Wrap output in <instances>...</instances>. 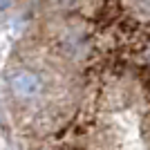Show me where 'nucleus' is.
I'll return each instance as SVG.
<instances>
[{
    "label": "nucleus",
    "mask_w": 150,
    "mask_h": 150,
    "mask_svg": "<svg viewBox=\"0 0 150 150\" xmlns=\"http://www.w3.org/2000/svg\"><path fill=\"white\" fill-rule=\"evenodd\" d=\"M137 11H141L144 16H150V0H134Z\"/></svg>",
    "instance_id": "obj_2"
},
{
    "label": "nucleus",
    "mask_w": 150,
    "mask_h": 150,
    "mask_svg": "<svg viewBox=\"0 0 150 150\" xmlns=\"http://www.w3.org/2000/svg\"><path fill=\"white\" fill-rule=\"evenodd\" d=\"M9 5H11V0H0V11L9 9Z\"/></svg>",
    "instance_id": "obj_3"
},
{
    "label": "nucleus",
    "mask_w": 150,
    "mask_h": 150,
    "mask_svg": "<svg viewBox=\"0 0 150 150\" xmlns=\"http://www.w3.org/2000/svg\"><path fill=\"white\" fill-rule=\"evenodd\" d=\"M40 88H43L40 76L29 72V69H18L11 76V90H13V94H18L20 99H34L40 92Z\"/></svg>",
    "instance_id": "obj_1"
}]
</instances>
